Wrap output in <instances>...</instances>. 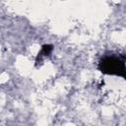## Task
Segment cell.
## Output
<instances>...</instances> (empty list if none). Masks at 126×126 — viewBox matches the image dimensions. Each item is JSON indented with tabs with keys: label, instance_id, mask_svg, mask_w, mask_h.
<instances>
[{
	"label": "cell",
	"instance_id": "6da1fadb",
	"mask_svg": "<svg viewBox=\"0 0 126 126\" xmlns=\"http://www.w3.org/2000/svg\"><path fill=\"white\" fill-rule=\"evenodd\" d=\"M98 70L105 75L119 76L125 79V58L117 56H105L98 63Z\"/></svg>",
	"mask_w": 126,
	"mask_h": 126
},
{
	"label": "cell",
	"instance_id": "7a4b0ae2",
	"mask_svg": "<svg viewBox=\"0 0 126 126\" xmlns=\"http://www.w3.org/2000/svg\"><path fill=\"white\" fill-rule=\"evenodd\" d=\"M52 49H53V46H52L51 44H44V45H42L41 50L38 52V54H37V56H36L35 62L38 63V61L40 62V60H41V58H42L43 56H48V55L51 53Z\"/></svg>",
	"mask_w": 126,
	"mask_h": 126
}]
</instances>
